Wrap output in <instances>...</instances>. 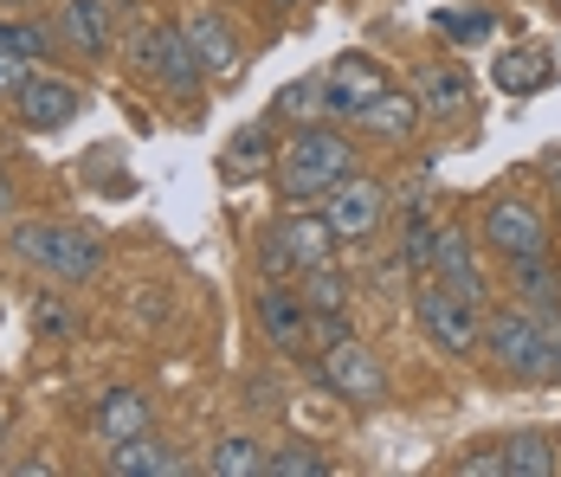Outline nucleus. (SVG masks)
<instances>
[{
  "mask_svg": "<svg viewBox=\"0 0 561 477\" xmlns=\"http://www.w3.org/2000/svg\"><path fill=\"white\" fill-rule=\"evenodd\" d=\"M561 472V452L556 439H542V432H516L504 445V477H556Z\"/></svg>",
  "mask_w": 561,
  "mask_h": 477,
  "instance_id": "412c9836",
  "label": "nucleus"
},
{
  "mask_svg": "<svg viewBox=\"0 0 561 477\" xmlns=\"http://www.w3.org/2000/svg\"><path fill=\"white\" fill-rule=\"evenodd\" d=\"M497 20L484 7H465V13H439V33H491Z\"/></svg>",
  "mask_w": 561,
  "mask_h": 477,
  "instance_id": "c85d7f7f",
  "label": "nucleus"
},
{
  "mask_svg": "<svg viewBox=\"0 0 561 477\" xmlns=\"http://www.w3.org/2000/svg\"><path fill=\"white\" fill-rule=\"evenodd\" d=\"M413 123H420V98H413V91H400V84H388L375 104L355 116V129L381 136V143H407V136H413Z\"/></svg>",
  "mask_w": 561,
  "mask_h": 477,
  "instance_id": "f3484780",
  "label": "nucleus"
},
{
  "mask_svg": "<svg viewBox=\"0 0 561 477\" xmlns=\"http://www.w3.org/2000/svg\"><path fill=\"white\" fill-rule=\"evenodd\" d=\"M278 110L284 116H330V110H323V78H297V84H284Z\"/></svg>",
  "mask_w": 561,
  "mask_h": 477,
  "instance_id": "a878e982",
  "label": "nucleus"
},
{
  "mask_svg": "<svg viewBox=\"0 0 561 477\" xmlns=\"http://www.w3.org/2000/svg\"><path fill=\"white\" fill-rule=\"evenodd\" d=\"M13 104H20L26 129H65L84 110V91L71 78H53V71H26V84L13 91Z\"/></svg>",
  "mask_w": 561,
  "mask_h": 477,
  "instance_id": "9b49d317",
  "label": "nucleus"
},
{
  "mask_svg": "<svg viewBox=\"0 0 561 477\" xmlns=\"http://www.w3.org/2000/svg\"><path fill=\"white\" fill-rule=\"evenodd\" d=\"M111 472L116 477H169V472H181V458H174V445L149 439V432H136V439L111 445Z\"/></svg>",
  "mask_w": 561,
  "mask_h": 477,
  "instance_id": "6ab92c4d",
  "label": "nucleus"
},
{
  "mask_svg": "<svg viewBox=\"0 0 561 477\" xmlns=\"http://www.w3.org/2000/svg\"><path fill=\"white\" fill-rule=\"evenodd\" d=\"M13 213V188H7V174H0V219Z\"/></svg>",
  "mask_w": 561,
  "mask_h": 477,
  "instance_id": "2f4dec72",
  "label": "nucleus"
},
{
  "mask_svg": "<svg viewBox=\"0 0 561 477\" xmlns=\"http://www.w3.org/2000/svg\"><path fill=\"white\" fill-rule=\"evenodd\" d=\"M0 39H7L20 58H46V46H53V39H46V26H20V20H13V26H0Z\"/></svg>",
  "mask_w": 561,
  "mask_h": 477,
  "instance_id": "bb28decb",
  "label": "nucleus"
},
{
  "mask_svg": "<svg viewBox=\"0 0 561 477\" xmlns=\"http://www.w3.org/2000/svg\"><path fill=\"white\" fill-rule=\"evenodd\" d=\"M58 39H65L71 53H84V58H104L111 39H116L111 0H65V7H58Z\"/></svg>",
  "mask_w": 561,
  "mask_h": 477,
  "instance_id": "4468645a",
  "label": "nucleus"
},
{
  "mask_svg": "<svg viewBox=\"0 0 561 477\" xmlns=\"http://www.w3.org/2000/svg\"><path fill=\"white\" fill-rule=\"evenodd\" d=\"M265 465H272V452H265L259 439H245V432L220 439V445H214V458H207V472H214V477H265Z\"/></svg>",
  "mask_w": 561,
  "mask_h": 477,
  "instance_id": "4be33fe9",
  "label": "nucleus"
},
{
  "mask_svg": "<svg viewBox=\"0 0 561 477\" xmlns=\"http://www.w3.org/2000/svg\"><path fill=\"white\" fill-rule=\"evenodd\" d=\"M232 161H252V168L278 161L272 156V136H265V129H239V136H232Z\"/></svg>",
  "mask_w": 561,
  "mask_h": 477,
  "instance_id": "cd10ccee",
  "label": "nucleus"
},
{
  "mask_svg": "<svg viewBox=\"0 0 561 477\" xmlns=\"http://www.w3.org/2000/svg\"><path fill=\"white\" fill-rule=\"evenodd\" d=\"M278 232V246H284V259L297 265V277L304 271H317V265H330V246H336V226L323 219V213H290L284 226H272Z\"/></svg>",
  "mask_w": 561,
  "mask_h": 477,
  "instance_id": "dca6fc26",
  "label": "nucleus"
},
{
  "mask_svg": "<svg viewBox=\"0 0 561 477\" xmlns=\"http://www.w3.org/2000/svg\"><path fill=\"white\" fill-rule=\"evenodd\" d=\"M136 432H149V400L136 394V387H116L98 400V439L104 445H123V439H136Z\"/></svg>",
  "mask_w": 561,
  "mask_h": 477,
  "instance_id": "a211bd4d",
  "label": "nucleus"
},
{
  "mask_svg": "<svg viewBox=\"0 0 561 477\" xmlns=\"http://www.w3.org/2000/svg\"><path fill=\"white\" fill-rule=\"evenodd\" d=\"M259 329H265V342L284 349V355H304V349L317 342V322H310L304 291H290V284H278V277L259 291Z\"/></svg>",
  "mask_w": 561,
  "mask_h": 477,
  "instance_id": "9d476101",
  "label": "nucleus"
},
{
  "mask_svg": "<svg viewBox=\"0 0 561 477\" xmlns=\"http://www.w3.org/2000/svg\"><path fill=\"white\" fill-rule=\"evenodd\" d=\"M433 277H439V284H451L458 297L484 304V277H478V252H471V239H465L458 226H439V232H433Z\"/></svg>",
  "mask_w": 561,
  "mask_h": 477,
  "instance_id": "2eb2a0df",
  "label": "nucleus"
},
{
  "mask_svg": "<svg viewBox=\"0 0 561 477\" xmlns=\"http://www.w3.org/2000/svg\"><path fill=\"white\" fill-rule=\"evenodd\" d=\"M433 232H439V226H433V219H420V213H413V219H407V239H400V259H407V265L420 271V277H426V271H433Z\"/></svg>",
  "mask_w": 561,
  "mask_h": 477,
  "instance_id": "393cba45",
  "label": "nucleus"
},
{
  "mask_svg": "<svg viewBox=\"0 0 561 477\" xmlns=\"http://www.w3.org/2000/svg\"><path fill=\"white\" fill-rule=\"evenodd\" d=\"M484 246L497 252V259H542L549 252V226H542V213L529 207V201H510L497 194L491 207H484Z\"/></svg>",
  "mask_w": 561,
  "mask_h": 477,
  "instance_id": "0eeeda50",
  "label": "nucleus"
},
{
  "mask_svg": "<svg viewBox=\"0 0 561 477\" xmlns=\"http://www.w3.org/2000/svg\"><path fill=\"white\" fill-rule=\"evenodd\" d=\"M413 322H420V336H426L439 355H471V349L484 342V310H478L471 297H458L451 284H420Z\"/></svg>",
  "mask_w": 561,
  "mask_h": 477,
  "instance_id": "20e7f679",
  "label": "nucleus"
},
{
  "mask_svg": "<svg viewBox=\"0 0 561 477\" xmlns=\"http://www.w3.org/2000/svg\"><path fill=\"white\" fill-rule=\"evenodd\" d=\"M388 213V188L368 181V174H342L336 188L323 194V219L336 226V239H368Z\"/></svg>",
  "mask_w": 561,
  "mask_h": 477,
  "instance_id": "1a4fd4ad",
  "label": "nucleus"
},
{
  "mask_svg": "<svg viewBox=\"0 0 561 477\" xmlns=\"http://www.w3.org/2000/svg\"><path fill=\"white\" fill-rule=\"evenodd\" d=\"M20 84H26V58H20L13 46H7V39H0V98H13Z\"/></svg>",
  "mask_w": 561,
  "mask_h": 477,
  "instance_id": "c756f323",
  "label": "nucleus"
},
{
  "mask_svg": "<svg viewBox=\"0 0 561 477\" xmlns=\"http://www.w3.org/2000/svg\"><path fill=\"white\" fill-rule=\"evenodd\" d=\"M297 291H304V304H310V322H317V342H336L348 336V277L336 265H317L297 277Z\"/></svg>",
  "mask_w": 561,
  "mask_h": 477,
  "instance_id": "ddd939ff",
  "label": "nucleus"
},
{
  "mask_svg": "<svg viewBox=\"0 0 561 477\" xmlns=\"http://www.w3.org/2000/svg\"><path fill=\"white\" fill-rule=\"evenodd\" d=\"M136 65H142L162 91H174V98H194V91L207 84L194 46L181 39V26H142V33H136Z\"/></svg>",
  "mask_w": 561,
  "mask_h": 477,
  "instance_id": "39448f33",
  "label": "nucleus"
},
{
  "mask_svg": "<svg viewBox=\"0 0 561 477\" xmlns=\"http://www.w3.org/2000/svg\"><path fill=\"white\" fill-rule=\"evenodd\" d=\"M7 246H13L33 271L65 277V284H84V277H98V265H104L98 232H84V226H71V219H20Z\"/></svg>",
  "mask_w": 561,
  "mask_h": 477,
  "instance_id": "f03ea898",
  "label": "nucleus"
},
{
  "mask_svg": "<svg viewBox=\"0 0 561 477\" xmlns=\"http://www.w3.org/2000/svg\"><path fill=\"white\" fill-rule=\"evenodd\" d=\"M458 472L465 477H504V445H497V452H471V458H458Z\"/></svg>",
  "mask_w": 561,
  "mask_h": 477,
  "instance_id": "7c9ffc66",
  "label": "nucleus"
},
{
  "mask_svg": "<svg viewBox=\"0 0 561 477\" xmlns=\"http://www.w3.org/2000/svg\"><path fill=\"white\" fill-rule=\"evenodd\" d=\"M484 349L497 355V368L516 374V381H549L561 368V342L556 329L529 310H497L484 322Z\"/></svg>",
  "mask_w": 561,
  "mask_h": 477,
  "instance_id": "7ed1b4c3",
  "label": "nucleus"
},
{
  "mask_svg": "<svg viewBox=\"0 0 561 477\" xmlns=\"http://www.w3.org/2000/svg\"><path fill=\"white\" fill-rule=\"evenodd\" d=\"M317 374L336 387L342 400H355V407H381L388 400V368L355 342V336H336V342H323V362Z\"/></svg>",
  "mask_w": 561,
  "mask_h": 477,
  "instance_id": "423d86ee",
  "label": "nucleus"
},
{
  "mask_svg": "<svg viewBox=\"0 0 561 477\" xmlns=\"http://www.w3.org/2000/svg\"><path fill=\"white\" fill-rule=\"evenodd\" d=\"M272 168H278V194L304 207V201H323L342 174H355V143L342 129H297Z\"/></svg>",
  "mask_w": 561,
  "mask_h": 477,
  "instance_id": "f257e3e1",
  "label": "nucleus"
},
{
  "mask_svg": "<svg viewBox=\"0 0 561 477\" xmlns=\"http://www.w3.org/2000/svg\"><path fill=\"white\" fill-rule=\"evenodd\" d=\"M549 78H556V53L549 46H510L497 58V84L504 91H542Z\"/></svg>",
  "mask_w": 561,
  "mask_h": 477,
  "instance_id": "aec40b11",
  "label": "nucleus"
},
{
  "mask_svg": "<svg viewBox=\"0 0 561 477\" xmlns=\"http://www.w3.org/2000/svg\"><path fill=\"white\" fill-rule=\"evenodd\" d=\"M181 39L194 46V58H201V71H207V78H214V71H232L239 53H245V46H239V26L226 20L220 7H194V13L181 20Z\"/></svg>",
  "mask_w": 561,
  "mask_h": 477,
  "instance_id": "f8f14e48",
  "label": "nucleus"
},
{
  "mask_svg": "<svg viewBox=\"0 0 561 477\" xmlns=\"http://www.w3.org/2000/svg\"><path fill=\"white\" fill-rule=\"evenodd\" d=\"M420 110H433V116H458L465 110V98H471V78L458 71V65H433L426 78H420Z\"/></svg>",
  "mask_w": 561,
  "mask_h": 477,
  "instance_id": "5701e85b",
  "label": "nucleus"
},
{
  "mask_svg": "<svg viewBox=\"0 0 561 477\" xmlns=\"http://www.w3.org/2000/svg\"><path fill=\"white\" fill-rule=\"evenodd\" d=\"M330 472V458L317 452V445H284V452H272V465H265V477H323Z\"/></svg>",
  "mask_w": 561,
  "mask_h": 477,
  "instance_id": "b1692460",
  "label": "nucleus"
},
{
  "mask_svg": "<svg viewBox=\"0 0 561 477\" xmlns=\"http://www.w3.org/2000/svg\"><path fill=\"white\" fill-rule=\"evenodd\" d=\"M26 7H33V0H0V13H26Z\"/></svg>",
  "mask_w": 561,
  "mask_h": 477,
  "instance_id": "473e14b6",
  "label": "nucleus"
},
{
  "mask_svg": "<svg viewBox=\"0 0 561 477\" xmlns=\"http://www.w3.org/2000/svg\"><path fill=\"white\" fill-rule=\"evenodd\" d=\"M388 84H393V78L368 53H342L336 65L323 71V110H330V116H342V123H355V116L375 104Z\"/></svg>",
  "mask_w": 561,
  "mask_h": 477,
  "instance_id": "6e6552de",
  "label": "nucleus"
}]
</instances>
